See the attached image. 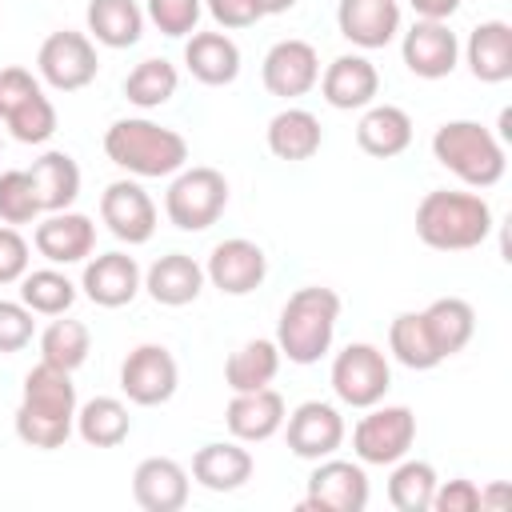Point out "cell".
I'll return each instance as SVG.
<instances>
[{"mask_svg":"<svg viewBox=\"0 0 512 512\" xmlns=\"http://www.w3.org/2000/svg\"><path fill=\"white\" fill-rule=\"evenodd\" d=\"M76 408H80V404H76L72 372L52 368V364L40 360V364L28 368V376H24L12 428H16V436H20L28 448L52 452V448H64L68 436L76 432Z\"/></svg>","mask_w":512,"mask_h":512,"instance_id":"6da1fadb","label":"cell"},{"mask_svg":"<svg viewBox=\"0 0 512 512\" xmlns=\"http://www.w3.org/2000/svg\"><path fill=\"white\" fill-rule=\"evenodd\" d=\"M100 220L120 244L136 248V244H148L156 232V204L136 180H112L100 192Z\"/></svg>","mask_w":512,"mask_h":512,"instance_id":"9a60e30c","label":"cell"},{"mask_svg":"<svg viewBox=\"0 0 512 512\" xmlns=\"http://www.w3.org/2000/svg\"><path fill=\"white\" fill-rule=\"evenodd\" d=\"M464 64L480 84H504L512 76V24L508 20H480L468 32Z\"/></svg>","mask_w":512,"mask_h":512,"instance_id":"cb8c5ba5","label":"cell"},{"mask_svg":"<svg viewBox=\"0 0 512 512\" xmlns=\"http://www.w3.org/2000/svg\"><path fill=\"white\" fill-rule=\"evenodd\" d=\"M132 432V416L128 404L116 396H92L76 408V436L92 448H116L124 444Z\"/></svg>","mask_w":512,"mask_h":512,"instance_id":"d6a6232c","label":"cell"},{"mask_svg":"<svg viewBox=\"0 0 512 512\" xmlns=\"http://www.w3.org/2000/svg\"><path fill=\"white\" fill-rule=\"evenodd\" d=\"M432 156L468 188H492L504 180V140L480 120H444L432 132Z\"/></svg>","mask_w":512,"mask_h":512,"instance_id":"5b68a950","label":"cell"},{"mask_svg":"<svg viewBox=\"0 0 512 512\" xmlns=\"http://www.w3.org/2000/svg\"><path fill=\"white\" fill-rule=\"evenodd\" d=\"M264 140H268V152H272L276 160L296 164V160H312V156L320 152L324 128H320V120H316L308 108H280V112L268 120Z\"/></svg>","mask_w":512,"mask_h":512,"instance_id":"83f0119b","label":"cell"},{"mask_svg":"<svg viewBox=\"0 0 512 512\" xmlns=\"http://www.w3.org/2000/svg\"><path fill=\"white\" fill-rule=\"evenodd\" d=\"M44 216L36 184L28 176V168H8L0 172V220L20 228V224H36Z\"/></svg>","mask_w":512,"mask_h":512,"instance_id":"f35d334b","label":"cell"},{"mask_svg":"<svg viewBox=\"0 0 512 512\" xmlns=\"http://www.w3.org/2000/svg\"><path fill=\"white\" fill-rule=\"evenodd\" d=\"M336 28L348 44H356L364 52L384 48L400 32V4L396 0H340Z\"/></svg>","mask_w":512,"mask_h":512,"instance_id":"7402d4cb","label":"cell"},{"mask_svg":"<svg viewBox=\"0 0 512 512\" xmlns=\"http://www.w3.org/2000/svg\"><path fill=\"white\" fill-rule=\"evenodd\" d=\"M104 156L140 180L176 176L188 164V140L176 128H164L148 116L112 120L104 132Z\"/></svg>","mask_w":512,"mask_h":512,"instance_id":"7a4b0ae2","label":"cell"},{"mask_svg":"<svg viewBox=\"0 0 512 512\" xmlns=\"http://www.w3.org/2000/svg\"><path fill=\"white\" fill-rule=\"evenodd\" d=\"M388 388H392V364L376 344L356 340L332 356V392L340 404L372 408L384 400Z\"/></svg>","mask_w":512,"mask_h":512,"instance_id":"ba28073f","label":"cell"},{"mask_svg":"<svg viewBox=\"0 0 512 512\" xmlns=\"http://www.w3.org/2000/svg\"><path fill=\"white\" fill-rule=\"evenodd\" d=\"M356 144H360V152H368L376 160H392V156L408 152L412 116L400 104H368L356 124Z\"/></svg>","mask_w":512,"mask_h":512,"instance_id":"4316f807","label":"cell"},{"mask_svg":"<svg viewBox=\"0 0 512 512\" xmlns=\"http://www.w3.org/2000/svg\"><path fill=\"white\" fill-rule=\"evenodd\" d=\"M20 300L36 312V316H64L76 304V284L52 264V268H28L20 276Z\"/></svg>","mask_w":512,"mask_h":512,"instance_id":"74e56055","label":"cell"},{"mask_svg":"<svg viewBox=\"0 0 512 512\" xmlns=\"http://www.w3.org/2000/svg\"><path fill=\"white\" fill-rule=\"evenodd\" d=\"M180 388V364L164 344H136L124 364H120V392L140 404V408H156L168 404Z\"/></svg>","mask_w":512,"mask_h":512,"instance_id":"30bf717a","label":"cell"},{"mask_svg":"<svg viewBox=\"0 0 512 512\" xmlns=\"http://www.w3.org/2000/svg\"><path fill=\"white\" fill-rule=\"evenodd\" d=\"M352 428V452L360 464L392 468L416 444V412L408 404H372Z\"/></svg>","mask_w":512,"mask_h":512,"instance_id":"52a82bcc","label":"cell"},{"mask_svg":"<svg viewBox=\"0 0 512 512\" xmlns=\"http://www.w3.org/2000/svg\"><path fill=\"white\" fill-rule=\"evenodd\" d=\"M84 24H88L92 44L132 48L144 36V8L136 0H88Z\"/></svg>","mask_w":512,"mask_h":512,"instance_id":"f1b7e54d","label":"cell"},{"mask_svg":"<svg viewBox=\"0 0 512 512\" xmlns=\"http://www.w3.org/2000/svg\"><path fill=\"white\" fill-rule=\"evenodd\" d=\"M32 244L36 252L48 260V264H84L96 248V224L84 216V212H44V220H36V232H32Z\"/></svg>","mask_w":512,"mask_h":512,"instance_id":"e0dca14e","label":"cell"},{"mask_svg":"<svg viewBox=\"0 0 512 512\" xmlns=\"http://www.w3.org/2000/svg\"><path fill=\"white\" fill-rule=\"evenodd\" d=\"M184 64L192 80L208 88H224L240 76V48L228 32H192L184 44Z\"/></svg>","mask_w":512,"mask_h":512,"instance_id":"484cf974","label":"cell"},{"mask_svg":"<svg viewBox=\"0 0 512 512\" xmlns=\"http://www.w3.org/2000/svg\"><path fill=\"white\" fill-rule=\"evenodd\" d=\"M80 288L96 308H124L144 288V272L128 252H100L84 260Z\"/></svg>","mask_w":512,"mask_h":512,"instance_id":"ac0fdd59","label":"cell"},{"mask_svg":"<svg viewBox=\"0 0 512 512\" xmlns=\"http://www.w3.org/2000/svg\"><path fill=\"white\" fill-rule=\"evenodd\" d=\"M480 496H484V492H480L472 480L452 476V480H440V484H436V492H432V512H476V508H484Z\"/></svg>","mask_w":512,"mask_h":512,"instance_id":"ee69618b","label":"cell"},{"mask_svg":"<svg viewBox=\"0 0 512 512\" xmlns=\"http://www.w3.org/2000/svg\"><path fill=\"white\" fill-rule=\"evenodd\" d=\"M204 8L220 28H252L256 20H264L256 0H204Z\"/></svg>","mask_w":512,"mask_h":512,"instance_id":"bcb514c9","label":"cell"},{"mask_svg":"<svg viewBox=\"0 0 512 512\" xmlns=\"http://www.w3.org/2000/svg\"><path fill=\"white\" fill-rule=\"evenodd\" d=\"M256 4H260V12H264V16H280V12L296 8L300 0H256Z\"/></svg>","mask_w":512,"mask_h":512,"instance_id":"c3c4849f","label":"cell"},{"mask_svg":"<svg viewBox=\"0 0 512 512\" xmlns=\"http://www.w3.org/2000/svg\"><path fill=\"white\" fill-rule=\"evenodd\" d=\"M388 352H392L396 364H404L412 372H432L436 364H444L440 352L428 340V328H424V316L420 312H400L388 324Z\"/></svg>","mask_w":512,"mask_h":512,"instance_id":"d590c367","label":"cell"},{"mask_svg":"<svg viewBox=\"0 0 512 512\" xmlns=\"http://www.w3.org/2000/svg\"><path fill=\"white\" fill-rule=\"evenodd\" d=\"M284 416H288V404L268 384V388H256V392H232V400L224 408V428L240 444H264L284 428Z\"/></svg>","mask_w":512,"mask_h":512,"instance_id":"d6986e66","label":"cell"},{"mask_svg":"<svg viewBox=\"0 0 512 512\" xmlns=\"http://www.w3.org/2000/svg\"><path fill=\"white\" fill-rule=\"evenodd\" d=\"M408 4H412L416 20H448L460 8V0H408Z\"/></svg>","mask_w":512,"mask_h":512,"instance_id":"7dc6e473","label":"cell"},{"mask_svg":"<svg viewBox=\"0 0 512 512\" xmlns=\"http://www.w3.org/2000/svg\"><path fill=\"white\" fill-rule=\"evenodd\" d=\"M404 68L420 80H444L460 64V40L448 20H416L400 40Z\"/></svg>","mask_w":512,"mask_h":512,"instance_id":"2e32d148","label":"cell"},{"mask_svg":"<svg viewBox=\"0 0 512 512\" xmlns=\"http://www.w3.org/2000/svg\"><path fill=\"white\" fill-rule=\"evenodd\" d=\"M132 500L144 512H180L188 504V468L172 456H148L132 472Z\"/></svg>","mask_w":512,"mask_h":512,"instance_id":"44dd1931","label":"cell"},{"mask_svg":"<svg viewBox=\"0 0 512 512\" xmlns=\"http://www.w3.org/2000/svg\"><path fill=\"white\" fill-rule=\"evenodd\" d=\"M280 348L276 340L268 336H256V340H244L228 360H224V384L232 392H256V388H268L280 372Z\"/></svg>","mask_w":512,"mask_h":512,"instance_id":"1f68e13d","label":"cell"},{"mask_svg":"<svg viewBox=\"0 0 512 512\" xmlns=\"http://www.w3.org/2000/svg\"><path fill=\"white\" fill-rule=\"evenodd\" d=\"M320 96L324 104H332L336 112H352V108H368L376 104V92H380V72L368 56L360 52H344L336 56L324 72H320Z\"/></svg>","mask_w":512,"mask_h":512,"instance_id":"ffe728a7","label":"cell"},{"mask_svg":"<svg viewBox=\"0 0 512 512\" xmlns=\"http://www.w3.org/2000/svg\"><path fill=\"white\" fill-rule=\"evenodd\" d=\"M420 316H424L428 340H432V348L440 352V360L464 352L468 340L476 336V312H472V304L460 300V296H440V300H432L428 308H420Z\"/></svg>","mask_w":512,"mask_h":512,"instance_id":"f546056e","label":"cell"},{"mask_svg":"<svg viewBox=\"0 0 512 512\" xmlns=\"http://www.w3.org/2000/svg\"><path fill=\"white\" fill-rule=\"evenodd\" d=\"M36 312L24 300H0V356L24 352L36 336Z\"/></svg>","mask_w":512,"mask_h":512,"instance_id":"b9f144b4","label":"cell"},{"mask_svg":"<svg viewBox=\"0 0 512 512\" xmlns=\"http://www.w3.org/2000/svg\"><path fill=\"white\" fill-rule=\"evenodd\" d=\"M336 320H340V292L324 284H304L296 288L276 320V348L288 364H316L328 356L336 340Z\"/></svg>","mask_w":512,"mask_h":512,"instance_id":"277c9868","label":"cell"},{"mask_svg":"<svg viewBox=\"0 0 512 512\" xmlns=\"http://www.w3.org/2000/svg\"><path fill=\"white\" fill-rule=\"evenodd\" d=\"M200 16H204V0H148L144 4V20H152L172 40L192 36Z\"/></svg>","mask_w":512,"mask_h":512,"instance_id":"60d3db41","label":"cell"},{"mask_svg":"<svg viewBox=\"0 0 512 512\" xmlns=\"http://www.w3.org/2000/svg\"><path fill=\"white\" fill-rule=\"evenodd\" d=\"M260 80L272 96L280 100H296V96H308L320 80V56L308 40H276L268 52H264V64H260Z\"/></svg>","mask_w":512,"mask_h":512,"instance_id":"5bb4252c","label":"cell"},{"mask_svg":"<svg viewBox=\"0 0 512 512\" xmlns=\"http://www.w3.org/2000/svg\"><path fill=\"white\" fill-rule=\"evenodd\" d=\"M28 260H32V248L20 236V228L0 224V288L4 284H20V276L28 272Z\"/></svg>","mask_w":512,"mask_h":512,"instance_id":"7bdbcfd3","label":"cell"},{"mask_svg":"<svg viewBox=\"0 0 512 512\" xmlns=\"http://www.w3.org/2000/svg\"><path fill=\"white\" fill-rule=\"evenodd\" d=\"M92 352V332L84 320L52 316V324L40 332V360L64 372H76Z\"/></svg>","mask_w":512,"mask_h":512,"instance_id":"836d02e7","label":"cell"},{"mask_svg":"<svg viewBox=\"0 0 512 512\" xmlns=\"http://www.w3.org/2000/svg\"><path fill=\"white\" fill-rule=\"evenodd\" d=\"M228 208V180L224 172L208 168V164H192L180 168L164 192V216L180 228V232H204L212 228Z\"/></svg>","mask_w":512,"mask_h":512,"instance_id":"8992f818","label":"cell"},{"mask_svg":"<svg viewBox=\"0 0 512 512\" xmlns=\"http://www.w3.org/2000/svg\"><path fill=\"white\" fill-rule=\"evenodd\" d=\"M300 508H308V512H364L368 508V472H364V464L360 460H340V456L316 460Z\"/></svg>","mask_w":512,"mask_h":512,"instance_id":"8fae6325","label":"cell"},{"mask_svg":"<svg viewBox=\"0 0 512 512\" xmlns=\"http://www.w3.org/2000/svg\"><path fill=\"white\" fill-rule=\"evenodd\" d=\"M252 452L240 440H208L192 456V480L208 492H236L252 480Z\"/></svg>","mask_w":512,"mask_h":512,"instance_id":"603a6c76","label":"cell"},{"mask_svg":"<svg viewBox=\"0 0 512 512\" xmlns=\"http://www.w3.org/2000/svg\"><path fill=\"white\" fill-rule=\"evenodd\" d=\"M4 128L20 140V144H44V140H52V132H56V104L44 96V88L40 92H32L8 120H4Z\"/></svg>","mask_w":512,"mask_h":512,"instance_id":"ab89813d","label":"cell"},{"mask_svg":"<svg viewBox=\"0 0 512 512\" xmlns=\"http://www.w3.org/2000/svg\"><path fill=\"white\" fill-rule=\"evenodd\" d=\"M144 292L164 308H184L204 292V268L188 252L156 256L152 268L144 272Z\"/></svg>","mask_w":512,"mask_h":512,"instance_id":"d4e9b609","label":"cell"},{"mask_svg":"<svg viewBox=\"0 0 512 512\" xmlns=\"http://www.w3.org/2000/svg\"><path fill=\"white\" fill-rule=\"evenodd\" d=\"M492 208L480 192L432 188L416 204V236L436 252H468L492 236Z\"/></svg>","mask_w":512,"mask_h":512,"instance_id":"3957f363","label":"cell"},{"mask_svg":"<svg viewBox=\"0 0 512 512\" xmlns=\"http://www.w3.org/2000/svg\"><path fill=\"white\" fill-rule=\"evenodd\" d=\"M440 476L428 460H396L392 476H388V504L396 512H428L432 508V492H436Z\"/></svg>","mask_w":512,"mask_h":512,"instance_id":"8d00e7d4","label":"cell"},{"mask_svg":"<svg viewBox=\"0 0 512 512\" xmlns=\"http://www.w3.org/2000/svg\"><path fill=\"white\" fill-rule=\"evenodd\" d=\"M264 276H268V256L256 240H244V236L220 240L204 264V280L224 296H248L264 284Z\"/></svg>","mask_w":512,"mask_h":512,"instance_id":"4fadbf2b","label":"cell"},{"mask_svg":"<svg viewBox=\"0 0 512 512\" xmlns=\"http://www.w3.org/2000/svg\"><path fill=\"white\" fill-rule=\"evenodd\" d=\"M32 92H40V80L28 68H0V120H8Z\"/></svg>","mask_w":512,"mask_h":512,"instance_id":"f6af8a7d","label":"cell"},{"mask_svg":"<svg viewBox=\"0 0 512 512\" xmlns=\"http://www.w3.org/2000/svg\"><path fill=\"white\" fill-rule=\"evenodd\" d=\"M344 432H348L344 416L328 400H304L284 416V436H288L292 456L312 460V464L324 456H336V448L344 444Z\"/></svg>","mask_w":512,"mask_h":512,"instance_id":"7c38bea8","label":"cell"},{"mask_svg":"<svg viewBox=\"0 0 512 512\" xmlns=\"http://www.w3.org/2000/svg\"><path fill=\"white\" fill-rule=\"evenodd\" d=\"M176 88H180V72H176V64L164 60V56L140 60V64L124 76V96H128V104H136V108H144V112L168 104V100L176 96Z\"/></svg>","mask_w":512,"mask_h":512,"instance_id":"e575fe53","label":"cell"},{"mask_svg":"<svg viewBox=\"0 0 512 512\" xmlns=\"http://www.w3.org/2000/svg\"><path fill=\"white\" fill-rule=\"evenodd\" d=\"M36 72L56 92L88 88L96 80V72H100V56H96L92 36L88 32H72V28H60L52 36H44V44L36 52Z\"/></svg>","mask_w":512,"mask_h":512,"instance_id":"9c48e42d","label":"cell"},{"mask_svg":"<svg viewBox=\"0 0 512 512\" xmlns=\"http://www.w3.org/2000/svg\"><path fill=\"white\" fill-rule=\"evenodd\" d=\"M28 176H32V184H36V196H40V208H44V212H64V208H72L76 196H80V164H76L68 152H60V148L40 152V156L32 160Z\"/></svg>","mask_w":512,"mask_h":512,"instance_id":"4dcf8cb0","label":"cell"}]
</instances>
